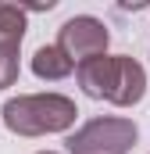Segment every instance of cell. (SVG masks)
Listing matches in <instances>:
<instances>
[{
    "label": "cell",
    "mask_w": 150,
    "mask_h": 154,
    "mask_svg": "<svg viewBox=\"0 0 150 154\" xmlns=\"http://www.w3.org/2000/svg\"><path fill=\"white\" fill-rule=\"evenodd\" d=\"M75 75H79V86H82L86 97L111 100L118 108H132L147 93V72L129 54H114V57L100 54V57H89V61L75 65Z\"/></svg>",
    "instance_id": "cell-1"
},
{
    "label": "cell",
    "mask_w": 150,
    "mask_h": 154,
    "mask_svg": "<svg viewBox=\"0 0 150 154\" xmlns=\"http://www.w3.org/2000/svg\"><path fill=\"white\" fill-rule=\"evenodd\" d=\"M75 115H79L75 100L61 93H29V97H14L4 104V125L18 136L64 133L75 122Z\"/></svg>",
    "instance_id": "cell-2"
},
{
    "label": "cell",
    "mask_w": 150,
    "mask_h": 154,
    "mask_svg": "<svg viewBox=\"0 0 150 154\" xmlns=\"http://www.w3.org/2000/svg\"><path fill=\"white\" fill-rule=\"evenodd\" d=\"M132 118H93L75 136H68V154H129L136 143Z\"/></svg>",
    "instance_id": "cell-3"
},
{
    "label": "cell",
    "mask_w": 150,
    "mask_h": 154,
    "mask_svg": "<svg viewBox=\"0 0 150 154\" xmlns=\"http://www.w3.org/2000/svg\"><path fill=\"white\" fill-rule=\"evenodd\" d=\"M54 47H61V50L68 54L72 65H82V61L100 57V54L107 50V29H104L100 18L79 14V18H68V22L61 25V32H57V43H54Z\"/></svg>",
    "instance_id": "cell-4"
},
{
    "label": "cell",
    "mask_w": 150,
    "mask_h": 154,
    "mask_svg": "<svg viewBox=\"0 0 150 154\" xmlns=\"http://www.w3.org/2000/svg\"><path fill=\"white\" fill-rule=\"evenodd\" d=\"M32 72L46 82H57V79H68L75 72V65L68 61V54L61 47H39L32 54Z\"/></svg>",
    "instance_id": "cell-5"
},
{
    "label": "cell",
    "mask_w": 150,
    "mask_h": 154,
    "mask_svg": "<svg viewBox=\"0 0 150 154\" xmlns=\"http://www.w3.org/2000/svg\"><path fill=\"white\" fill-rule=\"evenodd\" d=\"M25 36V11L18 4H0V47L18 50Z\"/></svg>",
    "instance_id": "cell-6"
},
{
    "label": "cell",
    "mask_w": 150,
    "mask_h": 154,
    "mask_svg": "<svg viewBox=\"0 0 150 154\" xmlns=\"http://www.w3.org/2000/svg\"><path fill=\"white\" fill-rule=\"evenodd\" d=\"M14 79H18V50L0 47V90L14 86Z\"/></svg>",
    "instance_id": "cell-7"
},
{
    "label": "cell",
    "mask_w": 150,
    "mask_h": 154,
    "mask_svg": "<svg viewBox=\"0 0 150 154\" xmlns=\"http://www.w3.org/2000/svg\"><path fill=\"white\" fill-rule=\"evenodd\" d=\"M43 154H54V151H43Z\"/></svg>",
    "instance_id": "cell-8"
}]
</instances>
